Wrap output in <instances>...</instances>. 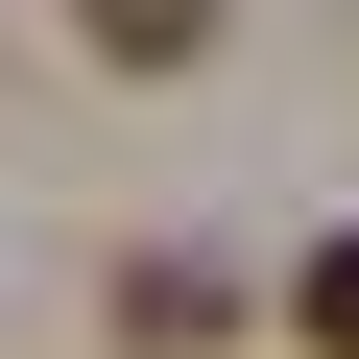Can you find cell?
<instances>
[{
	"label": "cell",
	"instance_id": "1",
	"mask_svg": "<svg viewBox=\"0 0 359 359\" xmlns=\"http://www.w3.org/2000/svg\"><path fill=\"white\" fill-rule=\"evenodd\" d=\"M287 335H311V359H359V216H335V240L287 264Z\"/></svg>",
	"mask_w": 359,
	"mask_h": 359
},
{
	"label": "cell",
	"instance_id": "2",
	"mask_svg": "<svg viewBox=\"0 0 359 359\" xmlns=\"http://www.w3.org/2000/svg\"><path fill=\"white\" fill-rule=\"evenodd\" d=\"M96 48H120V72H192V48H216V0H96Z\"/></svg>",
	"mask_w": 359,
	"mask_h": 359
}]
</instances>
